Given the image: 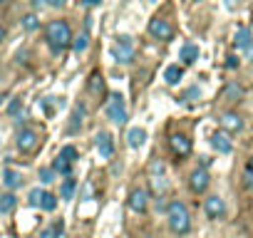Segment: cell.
I'll use <instances>...</instances> for the list:
<instances>
[{"label":"cell","instance_id":"obj_1","mask_svg":"<svg viewBox=\"0 0 253 238\" xmlns=\"http://www.w3.org/2000/svg\"><path fill=\"white\" fill-rule=\"evenodd\" d=\"M45 42L55 55H62L72 45V30H70L67 20H50L45 25Z\"/></svg>","mask_w":253,"mask_h":238},{"label":"cell","instance_id":"obj_2","mask_svg":"<svg viewBox=\"0 0 253 238\" xmlns=\"http://www.w3.org/2000/svg\"><path fill=\"white\" fill-rule=\"evenodd\" d=\"M167 221H169V228L174 236H186L191 231V216H189V208L184 201L174 198L167 203Z\"/></svg>","mask_w":253,"mask_h":238},{"label":"cell","instance_id":"obj_3","mask_svg":"<svg viewBox=\"0 0 253 238\" xmlns=\"http://www.w3.org/2000/svg\"><path fill=\"white\" fill-rule=\"evenodd\" d=\"M112 57L117 62H122V65H129L134 60V42H132L129 35H119L117 38V42L112 45Z\"/></svg>","mask_w":253,"mask_h":238},{"label":"cell","instance_id":"obj_4","mask_svg":"<svg viewBox=\"0 0 253 238\" xmlns=\"http://www.w3.org/2000/svg\"><path fill=\"white\" fill-rule=\"evenodd\" d=\"M15 147L20 154H33L38 147H40V134L33 129V127H23L18 134H15Z\"/></svg>","mask_w":253,"mask_h":238},{"label":"cell","instance_id":"obj_5","mask_svg":"<svg viewBox=\"0 0 253 238\" xmlns=\"http://www.w3.org/2000/svg\"><path fill=\"white\" fill-rule=\"evenodd\" d=\"M107 117L112 119L114 124H124L129 114H126V102L122 94H109V102H107Z\"/></svg>","mask_w":253,"mask_h":238},{"label":"cell","instance_id":"obj_6","mask_svg":"<svg viewBox=\"0 0 253 238\" xmlns=\"http://www.w3.org/2000/svg\"><path fill=\"white\" fill-rule=\"evenodd\" d=\"M147 30H149V35L154 38V40H164V42H169V40H174V25L167 20V18H152L149 20V25H147Z\"/></svg>","mask_w":253,"mask_h":238},{"label":"cell","instance_id":"obj_7","mask_svg":"<svg viewBox=\"0 0 253 238\" xmlns=\"http://www.w3.org/2000/svg\"><path fill=\"white\" fill-rule=\"evenodd\" d=\"M126 206H129L134 213H144L149 208V191L142 189V186H134L129 191V196H126Z\"/></svg>","mask_w":253,"mask_h":238},{"label":"cell","instance_id":"obj_8","mask_svg":"<svg viewBox=\"0 0 253 238\" xmlns=\"http://www.w3.org/2000/svg\"><path fill=\"white\" fill-rule=\"evenodd\" d=\"M209 184H211V176H209V171H206L204 166H196V169L189 174V189H191L194 194H204V191L209 189Z\"/></svg>","mask_w":253,"mask_h":238},{"label":"cell","instance_id":"obj_9","mask_svg":"<svg viewBox=\"0 0 253 238\" xmlns=\"http://www.w3.org/2000/svg\"><path fill=\"white\" fill-rule=\"evenodd\" d=\"M218 124H221V129H223V132L236 134V132H241V129H243V117H241L238 112H223V114L218 117Z\"/></svg>","mask_w":253,"mask_h":238},{"label":"cell","instance_id":"obj_10","mask_svg":"<svg viewBox=\"0 0 253 238\" xmlns=\"http://www.w3.org/2000/svg\"><path fill=\"white\" fill-rule=\"evenodd\" d=\"M169 147H171V152H174L179 159H184V157L191 154V139H189L186 134H181V132H174V134L169 137Z\"/></svg>","mask_w":253,"mask_h":238},{"label":"cell","instance_id":"obj_11","mask_svg":"<svg viewBox=\"0 0 253 238\" xmlns=\"http://www.w3.org/2000/svg\"><path fill=\"white\" fill-rule=\"evenodd\" d=\"M204 211H206V216H209L211 221H218V218L226 216V201L213 194V196H209V198L204 201Z\"/></svg>","mask_w":253,"mask_h":238},{"label":"cell","instance_id":"obj_12","mask_svg":"<svg viewBox=\"0 0 253 238\" xmlns=\"http://www.w3.org/2000/svg\"><path fill=\"white\" fill-rule=\"evenodd\" d=\"M94 147H97V152H99L102 159H112V154H114V139H112L109 132H97Z\"/></svg>","mask_w":253,"mask_h":238},{"label":"cell","instance_id":"obj_13","mask_svg":"<svg viewBox=\"0 0 253 238\" xmlns=\"http://www.w3.org/2000/svg\"><path fill=\"white\" fill-rule=\"evenodd\" d=\"M211 147L218 152V154H231L233 152V142H231V134L228 132H223V129H218V132H213L211 134Z\"/></svg>","mask_w":253,"mask_h":238},{"label":"cell","instance_id":"obj_14","mask_svg":"<svg viewBox=\"0 0 253 238\" xmlns=\"http://www.w3.org/2000/svg\"><path fill=\"white\" fill-rule=\"evenodd\" d=\"M87 92L94 97V99H102L107 94V82L102 77V72H92L89 79H87Z\"/></svg>","mask_w":253,"mask_h":238},{"label":"cell","instance_id":"obj_15","mask_svg":"<svg viewBox=\"0 0 253 238\" xmlns=\"http://www.w3.org/2000/svg\"><path fill=\"white\" fill-rule=\"evenodd\" d=\"M84 117H87L84 104H75L72 117H70V124H67V132H70V134H75V132H80V129H82V124H84Z\"/></svg>","mask_w":253,"mask_h":238},{"label":"cell","instance_id":"obj_16","mask_svg":"<svg viewBox=\"0 0 253 238\" xmlns=\"http://www.w3.org/2000/svg\"><path fill=\"white\" fill-rule=\"evenodd\" d=\"M147 142V129L142 127H132L129 132H126V144H129L132 149H142Z\"/></svg>","mask_w":253,"mask_h":238},{"label":"cell","instance_id":"obj_17","mask_svg":"<svg viewBox=\"0 0 253 238\" xmlns=\"http://www.w3.org/2000/svg\"><path fill=\"white\" fill-rule=\"evenodd\" d=\"M179 60H181V65H194V62L199 60V45L184 42L181 50H179Z\"/></svg>","mask_w":253,"mask_h":238},{"label":"cell","instance_id":"obj_18","mask_svg":"<svg viewBox=\"0 0 253 238\" xmlns=\"http://www.w3.org/2000/svg\"><path fill=\"white\" fill-rule=\"evenodd\" d=\"M251 42H253V33H251V28H238L236 35H233V47H236V50H248Z\"/></svg>","mask_w":253,"mask_h":238},{"label":"cell","instance_id":"obj_19","mask_svg":"<svg viewBox=\"0 0 253 238\" xmlns=\"http://www.w3.org/2000/svg\"><path fill=\"white\" fill-rule=\"evenodd\" d=\"M72 52H77V55H82L87 47H89V30L87 28H82L77 35H72Z\"/></svg>","mask_w":253,"mask_h":238},{"label":"cell","instance_id":"obj_20","mask_svg":"<svg viewBox=\"0 0 253 238\" xmlns=\"http://www.w3.org/2000/svg\"><path fill=\"white\" fill-rule=\"evenodd\" d=\"M3 184H5L8 191H15V189L23 186V174L15 171V169H5V171H3Z\"/></svg>","mask_w":253,"mask_h":238},{"label":"cell","instance_id":"obj_21","mask_svg":"<svg viewBox=\"0 0 253 238\" xmlns=\"http://www.w3.org/2000/svg\"><path fill=\"white\" fill-rule=\"evenodd\" d=\"M181 77H184V65H169V67L164 70V82H167L169 87L179 84Z\"/></svg>","mask_w":253,"mask_h":238},{"label":"cell","instance_id":"obj_22","mask_svg":"<svg viewBox=\"0 0 253 238\" xmlns=\"http://www.w3.org/2000/svg\"><path fill=\"white\" fill-rule=\"evenodd\" d=\"M18 206V196L13 191H5V194H0V213H13Z\"/></svg>","mask_w":253,"mask_h":238},{"label":"cell","instance_id":"obj_23","mask_svg":"<svg viewBox=\"0 0 253 238\" xmlns=\"http://www.w3.org/2000/svg\"><path fill=\"white\" fill-rule=\"evenodd\" d=\"M75 189H77V181H75L72 176H65V181H62V186H60V198L70 201V198L75 196Z\"/></svg>","mask_w":253,"mask_h":238},{"label":"cell","instance_id":"obj_24","mask_svg":"<svg viewBox=\"0 0 253 238\" xmlns=\"http://www.w3.org/2000/svg\"><path fill=\"white\" fill-rule=\"evenodd\" d=\"M20 25H23V30L35 33V30L40 28V18H38L35 13H28V15H23V18H20Z\"/></svg>","mask_w":253,"mask_h":238},{"label":"cell","instance_id":"obj_25","mask_svg":"<svg viewBox=\"0 0 253 238\" xmlns=\"http://www.w3.org/2000/svg\"><path fill=\"white\" fill-rule=\"evenodd\" d=\"M52 171L55 174H62V176H72V164L65 161V159H60V157H55L52 159Z\"/></svg>","mask_w":253,"mask_h":238},{"label":"cell","instance_id":"obj_26","mask_svg":"<svg viewBox=\"0 0 253 238\" xmlns=\"http://www.w3.org/2000/svg\"><path fill=\"white\" fill-rule=\"evenodd\" d=\"M42 211H55L57 208V196L55 194H50V191H42V196H40V203H38Z\"/></svg>","mask_w":253,"mask_h":238},{"label":"cell","instance_id":"obj_27","mask_svg":"<svg viewBox=\"0 0 253 238\" xmlns=\"http://www.w3.org/2000/svg\"><path fill=\"white\" fill-rule=\"evenodd\" d=\"M57 157H60V159H65V161H70V164H75V161L80 159V152H77L72 144H65V147L57 152Z\"/></svg>","mask_w":253,"mask_h":238},{"label":"cell","instance_id":"obj_28","mask_svg":"<svg viewBox=\"0 0 253 238\" xmlns=\"http://www.w3.org/2000/svg\"><path fill=\"white\" fill-rule=\"evenodd\" d=\"M241 94H243V87H241L238 82H228L226 89H223V97H226V99H238Z\"/></svg>","mask_w":253,"mask_h":238},{"label":"cell","instance_id":"obj_29","mask_svg":"<svg viewBox=\"0 0 253 238\" xmlns=\"http://www.w3.org/2000/svg\"><path fill=\"white\" fill-rule=\"evenodd\" d=\"M167 179H164V174H157V176H152V189H154V194L157 196H162L164 191H167Z\"/></svg>","mask_w":253,"mask_h":238},{"label":"cell","instance_id":"obj_30","mask_svg":"<svg viewBox=\"0 0 253 238\" xmlns=\"http://www.w3.org/2000/svg\"><path fill=\"white\" fill-rule=\"evenodd\" d=\"M38 176H40L42 184H52V181H55V171H52V166H40Z\"/></svg>","mask_w":253,"mask_h":238},{"label":"cell","instance_id":"obj_31","mask_svg":"<svg viewBox=\"0 0 253 238\" xmlns=\"http://www.w3.org/2000/svg\"><path fill=\"white\" fill-rule=\"evenodd\" d=\"M181 99L184 102H194V99H201V89L199 87H189L184 94H181Z\"/></svg>","mask_w":253,"mask_h":238},{"label":"cell","instance_id":"obj_32","mask_svg":"<svg viewBox=\"0 0 253 238\" xmlns=\"http://www.w3.org/2000/svg\"><path fill=\"white\" fill-rule=\"evenodd\" d=\"M149 171H152V176H157V174H164V164L154 159V161L149 164Z\"/></svg>","mask_w":253,"mask_h":238},{"label":"cell","instance_id":"obj_33","mask_svg":"<svg viewBox=\"0 0 253 238\" xmlns=\"http://www.w3.org/2000/svg\"><path fill=\"white\" fill-rule=\"evenodd\" d=\"M243 186L248 189V191H253V171H243Z\"/></svg>","mask_w":253,"mask_h":238},{"label":"cell","instance_id":"obj_34","mask_svg":"<svg viewBox=\"0 0 253 238\" xmlns=\"http://www.w3.org/2000/svg\"><path fill=\"white\" fill-rule=\"evenodd\" d=\"M40 196H42V189H33L30 191V206H38L40 203Z\"/></svg>","mask_w":253,"mask_h":238},{"label":"cell","instance_id":"obj_35","mask_svg":"<svg viewBox=\"0 0 253 238\" xmlns=\"http://www.w3.org/2000/svg\"><path fill=\"white\" fill-rule=\"evenodd\" d=\"M45 5H50V8L60 10V8H65V5H67V0H45Z\"/></svg>","mask_w":253,"mask_h":238},{"label":"cell","instance_id":"obj_36","mask_svg":"<svg viewBox=\"0 0 253 238\" xmlns=\"http://www.w3.org/2000/svg\"><path fill=\"white\" fill-rule=\"evenodd\" d=\"M40 238H60V236L55 233V228H42L40 231Z\"/></svg>","mask_w":253,"mask_h":238},{"label":"cell","instance_id":"obj_37","mask_svg":"<svg viewBox=\"0 0 253 238\" xmlns=\"http://www.w3.org/2000/svg\"><path fill=\"white\" fill-rule=\"evenodd\" d=\"M20 107H23V102H20V99H13V102H10V107H8V112H10V114H15Z\"/></svg>","mask_w":253,"mask_h":238},{"label":"cell","instance_id":"obj_38","mask_svg":"<svg viewBox=\"0 0 253 238\" xmlns=\"http://www.w3.org/2000/svg\"><path fill=\"white\" fill-rule=\"evenodd\" d=\"M226 67H231V70H233V67H238V57H236V55H231V57L226 60Z\"/></svg>","mask_w":253,"mask_h":238},{"label":"cell","instance_id":"obj_39","mask_svg":"<svg viewBox=\"0 0 253 238\" xmlns=\"http://www.w3.org/2000/svg\"><path fill=\"white\" fill-rule=\"evenodd\" d=\"M99 3H102V0H82L84 8H94V5H99Z\"/></svg>","mask_w":253,"mask_h":238},{"label":"cell","instance_id":"obj_40","mask_svg":"<svg viewBox=\"0 0 253 238\" xmlns=\"http://www.w3.org/2000/svg\"><path fill=\"white\" fill-rule=\"evenodd\" d=\"M52 228H55V233H57V236H62V231H65V223H62V221H57Z\"/></svg>","mask_w":253,"mask_h":238},{"label":"cell","instance_id":"obj_41","mask_svg":"<svg viewBox=\"0 0 253 238\" xmlns=\"http://www.w3.org/2000/svg\"><path fill=\"white\" fill-rule=\"evenodd\" d=\"M5 35H8V30H5V25H3V23H0V45L5 42Z\"/></svg>","mask_w":253,"mask_h":238},{"label":"cell","instance_id":"obj_42","mask_svg":"<svg viewBox=\"0 0 253 238\" xmlns=\"http://www.w3.org/2000/svg\"><path fill=\"white\" fill-rule=\"evenodd\" d=\"M246 57H248V60H251V62H253V42H251V45H248V50H246Z\"/></svg>","mask_w":253,"mask_h":238},{"label":"cell","instance_id":"obj_43","mask_svg":"<svg viewBox=\"0 0 253 238\" xmlns=\"http://www.w3.org/2000/svg\"><path fill=\"white\" fill-rule=\"evenodd\" d=\"M246 169H248V171H253V157H248V161H246Z\"/></svg>","mask_w":253,"mask_h":238},{"label":"cell","instance_id":"obj_44","mask_svg":"<svg viewBox=\"0 0 253 238\" xmlns=\"http://www.w3.org/2000/svg\"><path fill=\"white\" fill-rule=\"evenodd\" d=\"M226 8H233V0H226Z\"/></svg>","mask_w":253,"mask_h":238},{"label":"cell","instance_id":"obj_45","mask_svg":"<svg viewBox=\"0 0 253 238\" xmlns=\"http://www.w3.org/2000/svg\"><path fill=\"white\" fill-rule=\"evenodd\" d=\"M3 99H5V92H0V104H3Z\"/></svg>","mask_w":253,"mask_h":238},{"label":"cell","instance_id":"obj_46","mask_svg":"<svg viewBox=\"0 0 253 238\" xmlns=\"http://www.w3.org/2000/svg\"><path fill=\"white\" fill-rule=\"evenodd\" d=\"M5 3H8V0H0V5H5Z\"/></svg>","mask_w":253,"mask_h":238}]
</instances>
